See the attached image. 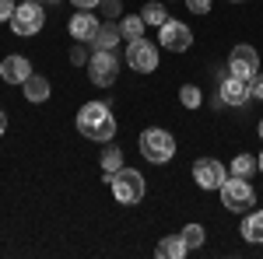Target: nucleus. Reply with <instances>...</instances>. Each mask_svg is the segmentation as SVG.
I'll return each instance as SVG.
<instances>
[{
	"mask_svg": "<svg viewBox=\"0 0 263 259\" xmlns=\"http://www.w3.org/2000/svg\"><path fill=\"white\" fill-rule=\"evenodd\" d=\"M260 172V161L253 158V154H239V158L232 161V168H228V175H239V179H253Z\"/></svg>",
	"mask_w": 263,
	"mask_h": 259,
	"instance_id": "obj_18",
	"label": "nucleus"
},
{
	"mask_svg": "<svg viewBox=\"0 0 263 259\" xmlns=\"http://www.w3.org/2000/svg\"><path fill=\"white\" fill-rule=\"evenodd\" d=\"M120 32H123V39H126V42L141 39V35H144V18H141V14H126L123 25H120Z\"/></svg>",
	"mask_w": 263,
	"mask_h": 259,
	"instance_id": "obj_19",
	"label": "nucleus"
},
{
	"mask_svg": "<svg viewBox=\"0 0 263 259\" xmlns=\"http://www.w3.org/2000/svg\"><path fill=\"white\" fill-rule=\"evenodd\" d=\"M232 4H235V0H232Z\"/></svg>",
	"mask_w": 263,
	"mask_h": 259,
	"instance_id": "obj_34",
	"label": "nucleus"
},
{
	"mask_svg": "<svg viewBox=\"0 0 263 259\" xmlns=\"http://www.w3.org/2000/svg\"><path fill=\"white\" fill-rule=\"evenodd\" d=\"M260 140H263V119H260Z\"/></svg>",
	"mask_w": 263,
	"mask_h": 259,
	"instance_id": "obj_32",
	"label": "nucleus"
},
{
	"mask_svg": "<svg viewBox=\"0 0 263 259\" xmlns=\"http://www.w3.org/2000/svg\"><path fill=\"white\" fill-rule=\"evenodd\" d=\"M190 252V245L182 242V235H165L158 245H155V256H162V259H182Z\"/></svg>",
	"mask_w": 263,
	"mask_h": 259,
	"instance_id": "obj_15",
	"label": "nucleus"
},
{
	"mask_svg": "<svg viewBox=\"0 0 263 259\" xmlns=\"http://www.w3.org/2000/svg\"><path fill=\"white\" fill-rule=\"evenodd\" d=\"M99 11H102V14H105L109 21H116V18L123 14V0H102V4H99Z\"/></svg>",
	"mask_w": 263,
	"mask_h": 259,
	"instance_id": "obj_24",
	"label": "nucleus"
},
{
	"mask_svg": "<svg viewBox=\"0 0 263 259\" xmlns=\"http://www.w3.org/2000/svg\"><path fill=\"white\" fill-rule=\"evenodd\" d=\"M70 4H74L78 11H95V7H99L102 0H70Z\"/></svg>",
	"mask_w": 263,
	"mask_h": 259,
	"instance_id": "obj_29",
	"label": "nucleus"
},
{
	"mask_svg": "<svg viewBox=\"0 0 263 259\" xmlns=\"http://www.w3.org/2000/svg\"><path fill=\"white\" fill-rule=\"evenodd\" d=\"M120 168H123V151L120 147H105L102 151V172L105 175H116Z\"/></svg>",
	"mask_w": 263,
	"mask_h": 259,
	"instance_id": "obj_20",
	"label": "nucleus"
},
{
	"mask_svg": "<svg viewBox=\"0 0 263 259\" xmlns=\"http://www.w3.org/2000/svg\"><path fill=\"white\" fill-rule=\"evenodd\" d=\"M105 182H109L112 196L120 200L123 207H134V203H141L144 193H147V182H144V175L137 172V168H126V165H123L116 175H105Z\"/></svg>",
	"mask_w": 263,
	"mask_h": 259,
	"instance_id": "obj_2",
	"label": "nucleus"
},
{
	"mask_svg": "<svg viewBox=\"0 0 263 259\" xmlns=\"http://www.w3.org/2000/svg\"><path fill=\"white\" fill-rule=\"evenodd\" d=\"M256 161H260V172H263V154H260V158H256Z\"/></svg>",
	"mask_w": 263,
	"mask_h": 259,
	"instance_id": "obj_31",
	"label": "nucleus"
},
{
	"mask_svg": "<svg viewBox=\"0 0 263 259\" xmlns=\"http://www.w3.org/2000/svg\"><path fill=\"white\" fill-rule=\"evenodd\" d=\"M126 67H134L137 74H151L158 67V46L151 39H144V35L126 42Z\"/></svg>",
	"mask_w": 263,
	"mask_h": 259,
	"instance_id": "obj_7",
	"label": "nucleus"
},
{
	"mask_svg": "<svg viewBox=\"0 0 263 259\" xmlns=\"http://www.w3.org/2000/svg\"><path fill=\"white\" fill-rule=\"evenodd\" d=\"M179 235H182V242H186L190 249H200L203 242H207V231H203L200 224H186V228H182Z\"/></svg>",
	"mask_w": 263,
	"mask_h": 259,
	"instance_id": "obj_23",
	"label": "nucleus"
},
{
	"mask_svg": "<svg viewBox=\"0 0 263 259\" xmlns=\"http://www.w3.org/2000/svg\"><path fill=\"white\" fill-rule=\"evenodd\" d=\"M14 0H0V21H11V14H14Z\"/></svg>",
	"mask_w": 263,
	"mask_h": 259,
	"instance_id": "obj_28",
	"label": "nucleus"
},
{
	"mask_svg": "<svg viewBox=\"0 0 263 259\" xmlns=\"http://www.w3.org/2000/svg\"><path fill=\"white\" fill-rule=\"evenodd\" d=\"M141 18H144V25H158V28H162L165 21H168V11H165L162 4H144Z\"/></svg>",
	"mask_w": 263,
	"mask_h": 259,
	"instance_id": "obj_21",
	"label": "nucleus"
},
{
	"mask_svg": "<svg viewBox=\"0 0 263 259\" xmlns=\"http://www.w3.org/2000/svg\"><path fill=\"white\" fill-rule=\"evenodd\" d=\"M186 7H190L193 14H207V11H211V0H186Z\"/></svg>",
	"mask_w": 263,
	"mask_h": 259,
	"instance_id": "obj_26",
	"label": "nucleus"
},
{
	"mask_svg": "<svg viewBox=\"0 0 263 259\" xmlns=\"http://www.w3.org/2000/svg\"><path fill=\"white\" fill-rule=\"evenodd\" d=\"M137 151L144 154V161H151V165H165V161H172V154H176V137H172L168 130L151 126V130H144V133H141Z\"/></svg>",
	"mask_w": 263,
	"mask_h": 259,
	"instance_id": "obj_3",
	"label": "nucleus"
},
{
	"mask_svg": "<svg viewBox=\"0 0 263 259\" xmlns=\"http://www.w3.org/2000/svg\"><path fill=\"white\" fill-rule=\"evenodd\" d=\"M35 70H32V63H28V56H7V60L0 63V77L7 81V84H25V81L32 77Z\"/></svg>",
	"mask_w": 263,
	"mask_h": 259,
	"instance_id": "obj_12",
	"label": "nucleus"
},
{
	"mask_svg": "<svg viewBox=\"0 0 263 259\" xmlns=\"http://www.w3.org/2000/svg\"><path fill=\"white\" fill-rule=\"evenodd\" d=\"M88 77L95 88H112L120 77V56L112 49H95L91 60H88Z\"/></svg>",
	"mask_w": 263,
	"mask_h": 259,
	"instance_id": "obj_6",
	"label": "nucleus"
},
{
	"mask_svg": "<svg viewBox=\"0 0 263 259\" xmlns=\"http://www.w3.org/2000/svg\"><path fill=\"white\" fill-rule=\"evenodd\" d=\"M84 46H88V42H78V46L70 49V63H78V67H88V60H91V56H88V49H84Z\"/></svg>",
	"mask_w": 263,
	"mask_h": 259,
	"instance_id": "obj_25",
	"label": "nucleus"
},
{
	"mask_svg": "<svg viewBox=\"0 0 263 259\" xmlns=\"http://www.w3.org/2000/svg\"><path fill=\"white\" fill-rule=\"evenodd\" d=\"M21 88H25V98H28V102H35V105L49 98V81L42 77V74H32V77L25 81Z\"/></svg>",
	"mask_w": 263,
	"mask_h": 259,
	"instance_id": "obj_16",
	"label": "nucleus"
},
{
	"mask_svg": "<svg viewBox=\"0 0 263 259\" xmlns=\"http://www.w3.org/2000/svg\"><path fill=\"white\" fill-rule=\"evenodd\" d=\"M4 133H7V112L0 109V137H4Z\"/></svg>",
	"mask_w": 263,
	"mask_h": 259,
	"instance_id": "obj_30",
	"label": "nucleus"
},
{
	"mask_svg": "<svg viewBox=\"0 0 263 259\" xmlns=\"http://www.w3.org/2000/svg\"><path fill=\"white\" fill-rule=\"evenodd\" d=\"M242 238L253 242V245H263V210L246 214V221H242Z\"/></svg>",
	"mask_w": 263,
	"mask_h": 259,
	"instance_id": "obj_17",
	"label": "nucleus"
},
{
	"mask_svg": "<svg viewBox=\"0 0 263 259\" xmlns=\"http://www.w3.org/2000/svg\"><path fill=\"white\" fill-rule=\"evenodd\" d=\"M42 25H46V11L39 7V0H21L18 7H14V14H11V32L21 35V39L39 35Z\"/></svg>",
	"mask_w": 263,
	"mask_h": 259,
	"instance_id": "obj_5",
	"label": "nucleus"
},
{
	"mask_svg": "<svg viewBox=\"0 0 263 259\" xmlns=\"http://www.w3.org/2000/svg\"><path fill=\"white\" fill-rule=\"evenodd\" d=\"M123 42V32L116 21H105V25H99V32H95V39H91V46L95 49H116Z\"/></svg>",
	"mask_w": 263,
	"mask_h": 259,
	"instance_id": "obj_14",
	"label": "nucleus"
},
{
	"mask_svg": "<svg viewBox=\"0 0 263 259\" xmlns=\"http://www.w3.org/2000/svg\"><path fill=\"white\" fill-rule=\"evenodd\" d=\"M228 74L239 81H253L260 74V53L253 46H235L228 53Z\"/></svg>",
	"mask_w": 263,
	"mask_h": 259,
	"instance_id": "obj_8",
	"label": "nucleus"
},
{
	"mask_svg": "<svg viewBox=\"0 0 263 259\" xmlns=\"http://www.w3.org/2000/svg\"><path fill=\"white\" fill-rule=\"evenodd\" d=\"M218 98H221V105H246L253 98L249 95V81H239L228 74L224 81H218Z\"/></svg>",
	"mask_w": 263,
	"mask_h": 259,
	"instance_id": "obj_11",
	"label": "nucleus"
},
{
	"mask_svg": "<svg viewBox=\"0 0 263 259\" xmlns=\"http://www.w3.org/2000/svg\"><path fill=\"white\" fill-rule=\"evenodd\" d=\"M179 102L186 105V109H200L203 105V91L197 88V84H182L179 88Z\"/></svg>",
	"mask_w": 263,
	"mask_h": 259,
	"instance_id": "obj_22",
	"label": "nucleus"
},
{
	"mask_svg": "<svg viewBox=\"0 0 263 259\" xmlns=\"http://www.w3.org/2000/svg\"><path fill=\"white\" fill-rule=\"evenodd\" d=\"M78 130H81V137H88V140L109 144V140L116 137L112 109H109L105 102H88V105H81V112H78Z\"/></svg>",
	"mask_w": 263,
	"mask_h": 259,
	"instance_id": "obj_1",
	"label": "nucleus"
},
{
	"mask_svg": "<svg viewBox=\"0 0 263 259\" xmlns=\"http://www.w3.org/2000/svg\"><path fill=\"white\" fill-rule=\"evenodd\" d=\"M228 179V168H224L218 158H197L193 161V182L200 186V189H221V182Z\"/></svg>",
	"mask_w": 263,
	"mask_h": 259,
	"instance_id": "obj_9",
	"label": "nucleus"
},
{
	"mask_svg": "<svg viewBox=\"0 0 263 259\" xmlns=\"http://www.w3.org/2000/svg\"><path fill=\"white\" fill-rule=\"evenodd\" d=\"M249 95H253V98H260V102H263V74H256V77L249 81Z\"/></svg>",
	"mask_w": 263,
	"mask_h": 259,
	"instance_id": "obj_27",
	"label": "nucleus"
},
{
	"mask_svg": "<svg viewBox=\"0 0 263 259\" xmlns=\"http://www.w3.org/2000/svg\"><path fill=\"white\" fill-rule=\"evenodd\" d=\"M158 42H162V49H168V53H186L193 46V32H190V25L168 18L162 25V32H158Z\"/></svg>",
	"mask_w": 263,
	"mask_h": 259,
	"instance_id": "obj_10",
	"label": "nucleus"
},
{
	"mask_svg": "<svg viewBox=\"0 0 263 259\" xmlns=\"http://www.w3.org/2000/svg\"><path fill=\"white\" fill-rule=\"evenodd\" d=\"M221 207L232 210V214H249V207H256V189L249 179H239V175H228L221 182Z\"/></svg>",
	"mask_w": 263,
	"mask_h": 259,
	"instance_id": "obj_4",
	"label": "nucleus"
},
{
	"mask_svg": "<svg viewBox=\"0 0 263 259\" xmlns=\"http://www.w3.org/2000/svg\"><path fill=\"white\" fill-rule=\"evenodd\" d=\"M49 4H57V0H49Z\"/></svg>",
	"mask_w": 263,
	"mask_h": 259,
	"instance_id": "obj_33",
	"label": "nucleus"
},
{
	"mask_svg": "<svg viewBox=\"0 0 263 259\" xmlns=\"http://www.w3.org/2000/svg\"><path fill=\"white\" fill-rule=\"evenodd\" d=\"M99 25H102V21L95 18L91 11H78V14L70 18L67 28H70V39H74V42H91V39H95V32H99Z\"/></svg>",
	"mask_w": 263,
	"mask_h": 259,
	"instance_id": "obj_13",
	"label": "nucleus"
}]
</instances>
